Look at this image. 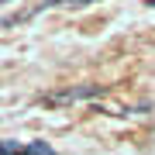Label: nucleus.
Returning <instances> with one entry per match:
<instances>
[{
	"mask_svg": "<svg viewBox=\"0 0 155 155\" xmlns=\"http://www.w3.org/2000/svg\"><path fill=\"white\" fill-rule=\"evenodd\" d=\"M148 7H155V0H148Z\"/></svg>",
	"mask_w": 155,
	"mask_h": 155,
	"instance_id": "20e7f679",
	"label": "nucleus"
},
{
	"mask_svg": "<svg viewBox=\"0 0 155 155\" xmlns=\"http://www.w3.org/2000/svg\"><path fill=\"white\" fill-rule=\"evenodd\" d=\"M28 155H55V152H52L48 145H41V141H35L31 148H28Z\"/></svg>",
	"mask_w": 155,
	"mask_h": 155,
	"instance_id": "f03ea898",
	"label": "nucleus"
},
{
	"mask_svg": "<svg viewBox=\"0 0 155 155\" xmlns=\"http://www.w3.org/2000/svg\"><path fill=\"white\" fill-rule=\"evenodd\" d=\"M104 86H69V90H55V93L45 97V104H76V100H90V97H100Z\"/></svg>",
	"mask_w": 155,
	"mask_h": 155,
	"instance_id": "f257e3e1",
	"label": "nucleus"
},
{
	"mask_svg": "<svg viewBox=\"0 0 155 155\" xmlns=\"http://www.w3.org/2000/svg\"><path fill=\"white\" fill-rule=\"evenodd\" d=\"M86 4H97V0H69V7H86Z\"/></svg>",
	"mask_w": 155,
	"mask_h": 155,
	"instance_id": "7ed1b4c3",
	"label": "nucleus"
}]
</instances>
